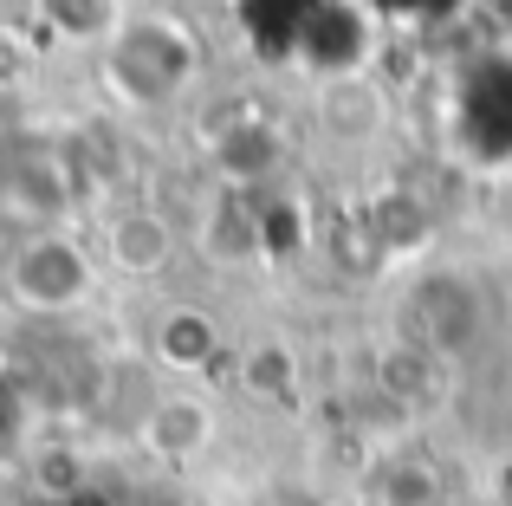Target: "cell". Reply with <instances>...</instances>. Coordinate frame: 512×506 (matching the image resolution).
I'll list each match as a JSON object with an SVG mask.
<instances>
[{
    "label": "cell",
    "mask_w": 512,
    "mask_h": 506,
    "mask_svg": "<svg viewBox=\"0 0 512 506\" xmlns=\"http://www.w3.org/2000/svg\"><path fill=\"white\" fill-rule=\"evenodd\" d=\"M188 65H195V46H188L169 20L130 26L124 46H117V72L130 78V91H137V98H169V91L188 78Z\"/></svg>",
    "instance_id": "2"
},
{
    "label": "cell",
    "mask_w": 512,
    "mask_h": 506,
    "mask_svg": "<svg viewBox=\"0 0 512 506\" xmlns=\"http://www.w3.org/2000/svg\"><path fill=\"white\" fill-rule=\"evenodd\" d=\"M175 253V234L163 215H150V208H137V215H124L111 228V260L124 266V273H156Z\"/></svg>",
    "instance_id": "3"
},
{
    "label": "cell",
    "mask_w": 512,
    "mask_h": 506,
    "mask_svg": "<svg viewBox=\"0 0 512 506\" xmlns=\"http://www.w3.org/2000/svg\"><path fill=\"white\" fill-rule=\"evenodd\" d=\"M201 435H208V416L195 403H163L150 416V448H163V455H188V448H201Z\"/></svg>",
    "instance_id": "4"
},
{
    "label": "cell",
    "mask_w": 512,
    "mask_h": 506,
    "mask_svg": "<svg viewBox=\"0 0 512 506\" xmlns=\"http://www.w3.org/2000/svg\"><path fill=\"white\" fill-rule=\"evenodd\" d=\"M7 286L26 312H72L78 299H91V253L72 247L65 234H26L7 260Z\"/></svg>",
    "instance_id": "1"
}]
</instances>
